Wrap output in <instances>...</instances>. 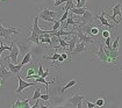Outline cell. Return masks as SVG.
Masks as SVG:
<instances>
[{
  "mask_svg": "<svg viewBox=\"0 0 122 108\" xmlns=\"http://www.w3.org/2000/svg\"><path fill=\"white\" fill-rule=\"evenodd\" d=\"M73 30H75V35L79 38L80 42H85V43H87V44H94V43H95L94 36L86 35V34L81 33V31H80L79 29H77V28H73Z\"/></svg>",
  "mask_w": 122,
  "mask_h": 108,
  "instance_id": "4",
  "label": "cell"
},
{
  "mask_svg": "<svg viewBox=\"0 0 122 108\" xmlns=\"http://www.w3.org/2000/svg\"><path fill=\"white\" fill-rule=\"evenodd\" d=\"M77 84H78V81H77V80H75V79H73V80H71V81H69V82H67L66 85H64V87L62 88V92H64V91H65V90H69V88H71V87H73V86H76Z\"/></svg>",
  "mask_w": 122,
  "mask_h": 108,
  "instance_id": "21",
  "label": "cell"
},
{
  "mask_svg": "<svg viewBox=\"0 0 122 108\" xmlns=\"http://www.w3.org/2000/svg\"><path fill=\"white\" fill-rule=\"evenodd\" d=\"M27 41H28V42H31V43H34V44L41 45V42H40V35H38L37 33H33V31H31L30 36L27 37Z\"/></svg>",
  "mask_w": 122,
  "mask_h": 108,
  "instance_id": "14",
  "label": "cell"
},
{
  "mask_svg": "<svg viewBox=\"0 0 122 108\" xmlns=\"http://www.w3.org/2000/svg\"><path fill=\"white\" fill-rule=\"evenodd\" d=\"M94 103H95V106H98V107H102L103 105H105V100L103 99H98Z\"/></svg>",
  "mask_w": 122,
  "mask_h": 108,
  "instance_id": "30",
  "label": "cell"
},
{
  "mask_svg": "<svg viewBox=\"0 0 122 108\" xmlns=\"http://www.w3.org/2000/svg\"><path fill=\"white\" fill-rule=\"evenodd\" d=\"M31 61H33V54H31V51H27L25 56H23V59H22V62H21V65L23 66V65H28V64L31 63Z\"/></svg>",
  "mask_w": 122,
  "mask_h": 108,
  "instance_id": "15",
  "label": "cell"
},
{
  "mask_svg": "<svg viewBox=\"0 0 122 108\" xmlns=\"http://www.w3.org/2000/svg\"><path fill=\"white\" fill-rule=\"evenodd\" d=\"M43 15H47L49 18H56L59 15V13L58 12H54V10H51V9L49 8H42V12H41Z\"/></svg>",
  "mask_w": 122,
  "mask_h": 108,
  "instance_id": "16",
  "label": "cell"
},
{
  "mask_svg": "<svg viewBox=\"0 0 122 108\" xmlns=\"http://www.w3.org/2000/svg\"><path fill=\"white\" fill-rule=\"evenodd\" d=\"M29 102L30 99H25L22 101V108H29Z\"/></svg>",
  "mask_w": 122,
  "mask_h": 108,
  "instance_id": "33",
  "label": "cell"
},
{
  "mask_svg": "<svg viewBox=\"0 0 122 108\" xmlns=\"http://www.w3.org/2000/svg\"><path fill=\"white\" fill-rule=\"evenodd\" d=\"M8 1H10V0H0V5H1V6H5V5L8 4Z\"/></svg>",
  "mask_w": 122,
  "mask_h": 108,
  "instance_id": "37",
  "label": "cell"
},
{
  "mask_svg": "<svg viewBox=\"0 0 122 108\" xmlns=\"http://www.w3.org/2000/svg\"><path fill=\"white\" fill-rule=\"evenodd\" d=\"M95 43H97L99 49H98L97 51H94V54H95V56L98 57V59H99L105 66H115V65H117V63H116L115 61H113L112 58H108V57H107V55H106L105 50H103V44L101 42L95 41Z\"/></svg>",
  "mask_w": 122,
  "mask_h": 108,
  "instance_id": "1",
  "label": "cell"
},
{
  "mask_svg": "<svg viewBox=\"0 0 122 108\" xmlns=\"http://www.w3.org/2000/svg\"><path fill=\"white\" fill-rule=\"evenodd\" d=\"M40 97H41V88H40V87H37V88L35 90V92H34V95L31 97V100L36 101V100L40 99Z\"/></svg>",
  "mask_w": 122,
  "mask_h": 108,
  "instance_id": "24",
  "label": "cell"
},
{
  "mask_svg": "<svg viewBox=\"0 0 122 108\" xmlns=\"http://www.w3.org/2000/svg\"><path fill=\"white\" fill-rule=\"evenodd\" d=\"M29 65H30V66L28 67V70L26 71V76H25V77H26L27 79H31V77H33L34 74H37V70H36L35 64H34V63H33V64L30 63Z\"/></svg>",
  "mask_w": 122,
  "mask_h": 108,
  "instance_id": "13",
  "label": "cell"
},
{
  "mask_svg": "<svg viewBox=\"0 0 122 108\" xmlns=\"http://www.w3.org/2000/svg\"><path fill=\"white\" fill-rule=\"evenodd\" d=\"M12 107L13 108H22V101H21V100H18L15 103L12 105Z\"/></svg>",
  "mask_w": 122,
  "mask_h": 108,
  "instance_id": "31",
  "label": "cell"
},
{
  "mask_svg": "<svg viewBox=\"0 0 122 108\" xmlns=\"http://www.w3.org/2000/svg\"><path fill=\"white\" fill-rule=\"evenodd\" d=\"M59 28H61V22H59V20H57L56 22L54 23V26H52V28H51V30L56 31V30H58Z\"/></svg>",
  "mask_w": 122,
  "mask_h": 108,
  "instance_id": "28",
  "label": "cell"
},
{
  "mask_svg": "<svg viewBox=\"0 0 122 108\" xmlns=\"http://www.w3.org/2000/svg\"><path fill=\"white\" fill-rule=\"evenodd\" d=\"M4 86H5V81H2L1 79H0V90H1Z\"/></svg>",
  "mask_w": 122,
  "mask_h": 108,
  "instance_id": "39",
  "label": "cell"
},
{
  "mask_svg": "<svg viewBox=\"0 0 122 108\" xmlns=\"http://www.w3.org/2000/svg\"><path fill=\"white\" fill-rule=\"evenodd\" d=\"M31 108H40V100H36L35 105H34V106H31Z\"/></svg>",
  "mask_w": 122,
  "mask_h": 108,
  "instance_id": "38",
  "label": "cell"
},
{
  "mask_svg": "<svg viewBox=\"0 0 122 108\" xmlns=\"http://www.w3.org/2000/svg\"><path fill=\"white\" fill-rule=\"evenodd\" d=\"M12 34H19V31L16 30L15 27H8V28L2 27L0 29V37H4L5 40H10V35Z\"/></svg>",
  "mask_w": 122,
  "mask_h": 108,
  "instance_id": "7",
  "label": "cell"
},
{
  "mask_svg": "<svg viewBox=\"0 0 122 108\" xmlns=\"http://www.w3.org/2000/svg\"><path fill=\"white\" fill-rule=\"evenodd\" d=\"M73 7H75V2H73V0H67V1H66L65 7H64L63 10H70V9H72Z\"/></svg>",
  "mask_w": 122,
  "mask_h": 108,
  "instance_id": "22",
  "label": "cell"
},
{
  "mask_svg": "<svg viewBox=\"0 0 122 108\" xmlns=\"http://www.w3.org/2000/svg\"><path fill=\"white\" fill-rule=\"evenodd\" d=\"M87 43H85V42H78L77 44H76L75 49L72 50V52L70 54V58H72V57H75V56H78L79 54H81V52H84L87 50V46H86Z\"/></svg>",
  "mask_w": 122,
  "mask_h": 108,
  "instance_id": "10",
  "label": "cell"
},
{
  "mask_svg": "<svg viewBox=\"0 0 122 108\" xmlns=\"http://www.w3.org/2000/svg\"><path fill=\"white\" fill-rule=\"evenodd\" d=\"M103 44H105V46L109 48V46H111V44H112V36H109V37L105 38V42H103Z\"/></svg>",
  "mask_w": 122,
  "mask_h": 108,
  "instance_id": "27",
  "label": "cell"
},
{
  "mask_svg": "<svg viewBox=\"0 0 122 108\" xmlns=\"http://www.w3.org/2000/svg\"><path fill=\"white\" fill-rule=\"evenodd\" d=\"M85 103H86V106H87L88 108H94L95 107V103L91 102V101H86V100H85Z\"/></svg>",
  "mask_w": 122,
  "mask_h": 108,
  "instance_id": "36",
  "label": "cell"
},
{
  "mask_svg": "<svg viewBox=\"0 0 122 108\" xmlns=\"http://www.w3.org/2000/svg\"><path fill=\"white\" fill-rule=\"evenodd\" d=\"M106 14H107V12H106V10H102L101 15L95 16V19H98V20L100 21V25H101V26H106V27H108L109 29H111V31H115V30H116V27L112 26V23L109 22V20L105 18V15H106Z\"/></svg>",
  "mask_w": 122,
  "mask_h": 108,
  "instance_id": "8",
  "label": "cell"
},
{
  "mask_svg": "<svg viewBox=\"0 0 122 108\" xmlns=\"http://www.w3.org/2000/svg\"><path fill=\"white\" fill-rule=\"evenodd\" d=\"M49 76H50V65H49V67H47V70L42 73V76H41V77L47 78V77H49Z\"/></svg>",
  "mask_w": 122,
  "mask_h": 108,
  "instance_id": "32",
  "label": "cell"
},
{
  "mask_svg": "<svg viewBox=\"0 0 122 108\" xmlns=\"http://www.w3.org/2000/svg\"><path fill=\"white\" fill-rule=\"evenodd\" d=\"M5 61H6V63H7V67L10 69V71L12 72L13 74H15V76L20 74V72L22 70V65H21V64H13L10 62V59L8 56L5 57Z\"/></svg>",
  "mask_w": 122,
  "mask_h": 108,
  "instance_id": "5",
  "label": "cell"
},
{
  "mask_svg": "<svg viewBox=\"0 0 122 108\" xmlns=\"http://www.w3.org/2000/svg\"><path fill=\"white\" fill-rule=\"evenodd\" d=\"M58 42H59V45H61L63 49L67 48V42H66L65 40L63 38V36H59V37H58Z\"/></svg>",
  "mask_w": 122,
  "mask_h": 108,
  "instance_id": "25",
  "label": "cell"
},
{
  "mask_svg": "<svg viewBox=\"0 0 122 108\" xmlns=\"http://www.w3.org/2000/svg\"><path fill=\"white\" fill-rule=\"evenodd\" d=\"M54 1H55V7H58V6H61L62 4L66 2L67 0H54Z\"/></svg>",
  "mask_w": 122,
  "mask_h": 108,
  "instance_id": "35",
  "label": "cell"
},
{
  "mask_svg": "<svg viewBox=\"0 0 122 108\" xmlns=\"http://www.w3.org/2000/svg\"><path fill=\"white\" fill-rule=\"evenodd\" d=\"M10 49H12V45H5L2 41H0V63H2V61H1V54L5 50H10Z\"/></svg>",
  "mask_w": 122,
  "mask_h": 108,
  "instance_id": "19",
  "label": "cell"
},
{
  "mask_svg": "<svg viewBox=\"0 0 122 108\" xmlns=\"http://www.w3.org/2000/svg\"><path fill=\"white\" fill-rule=\"evenodd\" d=\"M85 100V97L84 95H75L72 98H69L67 102L73 106V107H77V108H81L83 107V101Z\"/></svg>",
  "mask_w": 122,
  "mask_h": 108,
  "instance_id": "9",
  "label": "cell"
},
{
  "mask_svg": "<svg viewBox=\"0 0 122 108\" xmlns=\"http://www.w3.org/2000/svg\"><path fill=\"white\" fill-rule=\"evenodd\" d=\"M43 72H44V70H43V65H42V63L40 62V63H38V71H37V77H41Z\"/></svg>",
  "mask_w": 122,
  "mask_h": 108,
  "instance_id": "29",
  "label": "cell"
},
{
  "mask_svg": "<svg viewBox=\"0 0 122 108\" xmlns=\"http://www.w3.org/2000/svg\"><path fill=\"white\" fill-rule=\"evenodd\" d=\"M12 49H10V55H8V57H10V62L13 64H19V55H20V49H19V45H16L15 43V41L14 40H12Z\"/></svg>",
  "mask_w": 122,
  "mask_h": 108,
  "instance_id": "3",
  "label": "cell"
},
{
  "mask_svg": "<svg viewBox=\"0 0 122 108\" xmlns=\"http://www.w3.org/2000/svg\"><path fill=\"white\" fill-rule=\"evenodd\" d=\"M101 36H102V38H107V37H109V36H112V31H109V30H101Z\"/></svg>",
  "mask_w": 122,
  "mask_h": 108,
  "instance_id": "26",
  "label": "cell"
},
{
  "mask_svg": "<svg viewBox=\"0 0 122 108\" xmlns=\"http://www.w3.org/2000/svg\"><path fill=\"white\" fill-rule=\"evenodd\" d=\"M86 9H87V7L85 6V7H73V8L70 9V10L72 12V14H75V15H78V16H80V15H83V14H84Z\"/></svg>",
  "mask_w": 122,
  "mask_h": 108,
  "instance_id": "18",
  "label": "cell"
},
{
  "mask_svg": "<svg viewBox=\"0 0 122 108\" xmlns=\"http://www.w3.org/2000/svg\"><path fill=\"white\" fill-rule=\"evenodd\" d=\"M120 38H121V37H120V35L116 36L115 41H114L112 44H111V46H109L108 49H115V50H116V49H119V48H120V46H119V43H120ZM106 48H107V46H106Z\"/></svg>",
  "mask_w": 122,
  "mask_h": 108,
  "instance_id": "20",
  "label": "cell"
},
{
  "mask_svg": "<svg viewBox=\"0 0 122 108\" xmlns=\"http://www.w3.org/2000/svg\"><path fill=\"white\" fill-rule=\"evenodd\" d=\"M79 1H80V0H76V4H78V2H79Z\"/></svg>",
  "mask_w": 122,
  "mask_h": 108,
  "instance_id": "40",
  "label": "cell"
},
{
  "mask_svg": "<svg viewBox=\"0 0 122 108\" xmlns=\"http://www.w3.org/2000/svg\"><path fill=\"white\" fill-rule=\"evenodd\" d=\"M13 73L7 70V67L4 65V63H0V79L2 81H6L8 79H12Z\"/></svg>",
  "mask_w": 122,
  "mask_h": 108,
  "instance_id": "12",
  "label": "cell"
},
{
  "mask_svg": "<svg viewBox=\"0 0 122 108\" xmlns=\"http://www.w3.org/2000/svg\"><path fill=\"white\" fill-rule=\"evenodd\" d=\"M109 9H112V13L108 15V20L114 21L116 25L121 23L122 21V1H119L116 5H114L113 7Z\"/></svg>",
  "mask_w": 122,
  "mask_h": 108,
  "instance_id": "2",
  "label": "cell"
},
{
  "mask_svg": "<svg viewBox=\"0 0 122 108\" xmlns=\"http://www.w3.org/2000/svg\"><path fill=\"white\" fill-rule=\"evenodd\" d=\"M94 21H95V16L92 15V13L88 10V9H86L85 10V13L83 14V21L79 23V25H94Z\"/></svg>",
  "mask_w": 122,
  "mask_h": 108,
  "instance_id": "11",
  "label": "cell"
},
{
  "mask_svg": "<svg viewBox=\"0 0 122 108\" xmlns=\"http://www.w3.org/2000/svg\"><path fill=\"white\" fill-rule=\"evenodd\" d=\"M40 99L44 100V101H48V100L50 99V94H49V93H46V94H41Z\"/></svg>",
  "mask_w": 122,
  "mask_h": 108,
  "instance_id": "34",
  "label": "cell"
},
{
  "mask_svg": "<svg viewBox=\"0 0 122 108\" xmlns=\"http://www.w3.org/2000/svg\"><path fill=\"white\" fill-rule=\"evenodd\" d=\"M67 16H69V10H64V14L62 15V18L61 19H58L59 20V22H61V27L65 23V21H66V19H67Z\"/></svg>",
  "mask_w": 122,
  "mask_h": 108,
  "instance_id": "23",
  "label": "cell"
},
{
  "mask_svg": "<svg viewBox=\"0 0 122 108\" xmlns=\"http://www.w3.org/2000/svg\"><path fill=\"white\" fill-rule=\"evenodd\" d=\"M16 77H18V80H19V87H18V90H16V94H18V95H21L22 91L25 90V88H28L30 86H35V85H36V82H28V81L23 80V79L20 77V74H18Z\"/></svg>",
  "mask_w": 122,
  "mask_h": 108,
  "instance_id": "6",
  "label": "cell"
},
{
  "mask_svg": "<svg viewBox=\"0 0 122 108\" xmlns=\"http://www.w3.org/2000/svg\"><path fill=\"white\" fill-rule=\"evenodd\" d=\"M35 82H42V84H44L46 87H47V93H49V86L54 84V80L52 81H47L46 80V78H43V77H37V78H35Z\"/></svg>",
  "mask_w": 122,
  "mask_h": 108,
  "instance_id": "17",
  "label": "cell"
}]
</instances>
